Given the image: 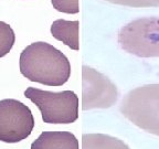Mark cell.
Returning a JSON list of instances; mask_svg holds the SVG:
<instances>
[{
	"label": "cell",
	"instance_id": "cell-10",
	"mask_svg": "<svg viewBox=\"0 0 159 149\" xmlns=\"http://www.w3.org/2000/svg\"><path fill=\"white\" fill-rule=\"evenodd\" d=\"M16 42L15 31L8 23L0 21V57H3L11 51Z\"/></svg>",
	"mask_w": 159,
	"mask_h": 149
},
{
	"label": "cell",
	"instance_id": "cell-11",
	"mask_svg": "<svg viewBox=\"0 0 159 149\" xmlns=\"http://www.w3.org/2000/svg\"><path fill=\"white\" fill-rule=\"evenodd\" d=\"M53 8L60 12L74 15L80 11L79 0H51Z\"/></svg>",
	"mask_w": 159,
	"mask_h": 149
},
{
	"label": "cell",
	"instance_id": "cell-3",
	"mask_svg": "<svg viewBox=\"0 0 159 149\" xmlns=\"http://www.w3.org/2000/svg\"><path fill=\"white\" fill-rule=\"evenodd\" d=\"M25 96L39 108L47 124H72L79 118V97L73 91L50 92L28 87Z\"/></svg>",
	"mask_w": 159,
	"mask_h": 149
},
{
	"label": "cell",
	"instance_id": "cell-4",
	"mask_svg": "<svg viewBox=\"0 0 159 149\" xmlns=\"http://www.w3.org/2000/svg\"><path fill=\"white\" fill-rule=\"evenodd\" d=\"M118 43L139 57H159V17L133 20L119 30Z\"/></svg>",
	"mask_w": 159,
	"mask_h": 149
},
{
	"label": "cell",
	"instance_id": "cell-8",
	"mask_svg": "<svg viewBox=\"0 0 159 149\" xmlns=\"http://www.w3.org/2000/svg\"><path fill=\"white\" fill-rule=\"evenodd\" d=\"M79 27L80 23L77 20L67 21L64 19H57L51 25V34L54 39L59 40L62 43L72 50L80 49L79 43Z\"/></svg>",
	"mask_w": 159,
	"mask_h": 149
},
{
	"label": "cell",
	"instance_id": "cell-5",
	"mask_svg": "<svg viewBox=\"0 0 159 149\" xmlns=\"http://www.w3.org/2000/svg\"><path fill=\"white\" fill-rule=\"evenodd\" d=\"M34 117L31 109L18 99L0 101V142L16 144L31 135Z\"/></svg>",
	"mask_w": 159,
	"mask_h": 149
},
{
	"label": "cell",
	"instance_id": "cell-1",
	"mask_svg": "<svg viewBox=\"0 0 159 149\" xmlns=\"http://www.w3.org/2000/svg\"><path fill=\"white\" fill-rule=\"evenodd\" d=\"M19 66L25 79L47 86H62L71 76V64L64 53L43 41L22 50Z\"/></svg>",
	"mask_w": 159,
	"mask_h": 149
},
{
	"label": "cell",
	"instance_id": "cell-7",
	"mask_svg": "<svg viewBox=\"0 0 159 149\" xmlns=\"http://www.w3.org/2000/svg\"><path fill=\"white\" fill-rule=\"evenodd\" d=\"M31 149H80V144L70 132H43L31 144Z\"/></svg>",
	"mask_w": 159,
	"mask_h": 149
},
{
	"label": "cell",
	"instance_id": "cell-12",
	"mask_svg": "<svg viewBox=\"0 0 159 149\" xmlns=\"http://www.w3.org/2000/svg\"><path fill=\"white\" fill-rule=\"evenodd\" d=\"M112 2L132 7H156L159 6V0H109Z\"/></svg>",
	"mask_w": 159,
	"mask_h": 149
},
{
	"label": "cell",
	"instance_id": "cell-2",
	"mask_svg": "<svg viewBox=\"0 0 159 149\" xmlns=\"http://www.w3.org/2000/svg\"><path fill=\"white\" fill-rule=\"evenodd\" d=\"M119 111L133 125L159 136V84H147L129 91Z\"/></svg>",
	"mask_w": 159,
	"mask_h": 149
},
{
	"label": "cell",
	"instance_id": "cell-6",
	"mask_svg": "<svg viewBox=\"0 0 159 149\" xmlns=\"http://www.w3.org/2000/svg\"><path fill=\"white\" fill-rule=\"evenodd\" d=\"M118 99L114 83L104 74L87 65L82 66V109L109 108Z\"/></svg>",
	"mask_w": 159,
	"mask_h": 149
},
{
	"label": "cell",
	"instance_id": "cell-9",
	"mask_svg": "<svg viewBox=\"0 0 159 149\" xmlns=\"http://www.w3.org/2000/svg\"><path fill=\"white\" fill-rule=\"evenodd\" d=\"M82 149H129L123 140L105 134H83Z\"/></svg>",
	"mask_w": 159,
	"mask_h": 149
}]
</instances>
